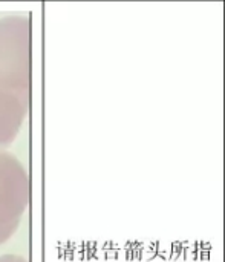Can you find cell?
Wrapping results in <instances>:
<instances>
[{
	"instance_id": "cell-1",
	"label": "cell",
	"mask_w": 225,
	"mask_h": 262,
	"mask_svg": "<svg viewBox=\"0 0 225 262\" xmlns=\"http://www.w3.org/2000/svg\"><path fill=\"white\" fill-rule=\"evenodd\" d=\"M0 88L31 95V20L28 14L0 17Z\"/></svg>"
},
{
	"instance_id": "cell-2",
	"label": "cell",
	"mask_w": 225,
	"mask_h": 262,
	"mask_svg": "<svg viewBox=\"0 0 225 262\" xmlns=\"http://www.w3.org/2000/svg\"><path fill=\"white\" fill-rule=\"evenodd\" d=\"M31 200L29 173L11 152H0V246L18 230Z\"/></svg>"
},
{
	"instance_id": "cell-3",
	"label": "cell",
	"mask_w": 225,
	"mask_h": 262,
	"mask_svg": "<svg viewBox=\"0 0 225 262\" xmlns=\"http://www.w3.org/2000/svg\"><path fill=\"white\" fill-rule=\"evenodd\" d=\"M29 111V95L0 88V152L6 150L20 134Z\"/></svg>"
},
{
	"instance_id": "cell-4",
	"label": "cell",
	"mask_w": 225,
	"mask_h": 262,
	"mask_svg": "<svg viewBox=\"0 0 225 262\" xmlns=\"http://www.w3.org/2000/svg\"><path fill=\"white\" fill-rule=\"evenodd\" d=\"M0 262H29L20 255H0Z\"/></svg>"
}]
</instances>
